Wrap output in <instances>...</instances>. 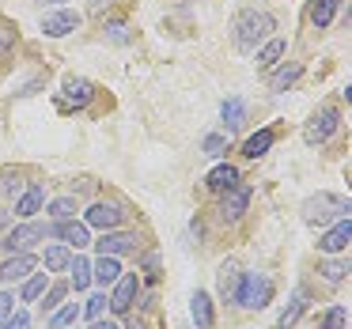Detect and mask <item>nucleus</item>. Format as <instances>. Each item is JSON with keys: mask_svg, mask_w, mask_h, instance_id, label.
<instances>
[{"mask_svg": "<svg viewBox=\"0 0 352 329\" xmlns=\"http://www.w3.org/2000/svg\"><path fill=\"white\" fill-rule=\"evenodd\" d=\"M239 280H243V269H239L235 261H223V265H220V273H216V288H220V295H223V299H231V303H235Z\"/></svg>", "mask_w": 352, "mask_h": 329, "instance_id": "14", "label": "nucleus"}, {"mask_svg": "<svg viewBox=\"0 0 352 329\" xmlns=\"http://www.w3.org/2000/svg\"><path fill=\"white\" fill-rule=\"evenodd\" d=\"M80 314H84V310H80L76 303H65V306H57V310L50 314V329H65V326H72V321H76Z\"/></svg>", "mask_w": 352, "mask_h": 329, "instance_id": "24", "label": "nucleus"}, {"mask_svg": "<svg viewBox=\"0 0 352 329\" xmlns=\"http://www.w3.org/2000/svg\"><path fill=\"white\" fill-rule=\"evenodd\" d=\"M190 314H193V326L197 329H212V299L205 295V291H197V295L190 299Z\"/></svg>", "mask_w": 352, "mask_h": 329, "instance_id": "17", "label": "nucleus"}, {"mask_svg": "<svg viewBox=\"0 0 352 329\" xmlns=\"http://www.w3.org/2000/svg\"><path fill=\"white\" fill-rule=\"evenodd\" d=\"M46 235H50V227H42V223H23V227H16V231H12V235H8V242H4V246H8L12 253H27L34 242H42Z\"/></svg>", "mask_w": 352, "mask_h": 329, "instance_id": "5", "label": "nucleus"}, {"mask_svg": "<svg viewBox=\"0 0 352 329\" xmlns=\"http://www.w3.org/2000/svg\"><path fill=\"white\" fill-rule=\"evenodd\" d=\"M50 235L65 238L69 246H76V250H84V246H91V235H87V223H72V220H57L54 227H50Z\"/></svg>", "mask_w": 352, "mask_h": 329, "instance_id": "9", "label": "nucleus"}, {"mask_svg": "<svg viewBox=\"0 0 352 329\" xmlns=\"http://www.w3.org/2000/svg\"><path fill=\"white\" fill-rule=\"evenodd\" d=\"M284 54H288V42H284V38H269L265 46L258 49V69H273Z\"/></svg>", "mask_w": 352, "mask_h": 329, "instance_id": "20", "label": "nucleus"}, {"mask_svg": "<svg viewBox=\"0 0 352 329\" xmlns=\"http://www.w3.org/2000/svg\"><path fill=\"white\" fill-rule=\"evenodd\" d=\"M303 310H307V291L299 288L296 295H292V306H288V310L280 314V329H292V326H296V318H299V314H303Z\"/></svg>", "mask_w": 352, "mask_h": 329, "instance_id": "25", "label": "nucleus"}, {"mask_svg": "<svg viewBox=\"0 0 352 329\" xmlns=\"http://www.w3.org/2000/svg\"><path fill=\"white\" fill-rule=\"evenodd\" d=\"M118 276H122V265H118V258H107V253H99V261L91 265V280H99L102 288L107 284H114Z\"/></svg>", "mask_w": 352, "mask_h": 329, "instance_id": "18", "label": "nucleus"}, {"mask_svg": "<svg viewBox=\"0 0 352 329\" xmlns=\"http://www.w3.org/2000/svg\"><path fill=\"white\" fill-rule=\"evenodd\" d=\"M0 329H31V314H27V310H12L8 318L0 321Z\"/></svg>", "mask_w": 352, "mask_h": 329, "instance_id": "32", "label": "nucleus"}, {"mask_svg": "<svg viewBox=\"0 0 352 329\" xmlns=\"http://www.w3.org/2000/svg\"><path fill=\"white\" fill-rule=\"evenodd\" d=\"M34 265H38V261H34L31 253H16V258H8L4 265H0V280H4V284H12V280H27V276L34 273Z\"/></svg>", "mask_w": 352, "mask_h": 329, "instance_id": "12", "label": "nucleus"}, {"mask_svg": "<svg viewBox=\"0 0 352 329\" xmlns=\"http://www.w3.org/2000/svg\"><path fill=\"white\" fill-rule=\"evenodd\" d=\"M65 291H69L65 284H57V288L42 291V295H46V303H42V306H46V310H57V306H61V299H65Z\"/></svg>", "mask_w": 352, "mask_h": 329, "instance_id": "37", "label": "nucleus"}, {"mask_svg": "<svg viewBox=\"0 0 352 329\" xmlns=\"http://www.w3.org/2000/svg\"><path fill=\"white\" fill-rule=\"evenodd\" d=\"M303 220L311 223V227H326V223H337V220H349L352 205L349 197H341V193H314V197L303 201Z\"/></svg>", "mask_w": 352, "mask_h": 329, "instance_id": "1", "label": "nucleus"}, {"mask_svg": "<svg viewBox=\"0 0 352 329\" xmlns=\"http://www.w3.org/2000/svg\"><path fill=\"white\" fill-rule=\"evenodd\" d=\"M12 190H19V182H8V178H4V182H0V193H12Z\"/></svg>", "mask_w": 352, "mask_h": 329, "instance_id": "40", "label": "nucleus"}, {"mask_svg": "<svg viewBox=\"0 0 352 329\" xmlns=\"http://www.w3.org/2000/svg\"><path fill=\"white\" fill-rule=\"evenodd\" d=\"M220 114H223V122H228V129H239V125H243V117H246V106L239 99H228Z\"/></svg>", "mask_w": 352, "mask_h": 329, "instance_id": "27", "label": "nucleus"}, {"mask_svg": "<svg viewBox=\"0 0 352 329\" xmlns=\"http://www.w3.org/2000/svg\"><path fill=\"white\" fill-rule=\"evenodd\" d=\"M50 216H54V220H72V216H76V201L72 197L54 201V205H50Z\"/></svg>", "mask_w": 352, "mask_h": 329, "instance_id": "29", "label": "nucleus"}, {"mask_svg": "<svg viewBox=\"0 0 352 329\" xmlns=\"http://www.w3.org/2000/svg\"><path fill=\"white\" fill-rule=\"evenodd\" d=\"M46 273H34V276H27V284H23V291H19V299H23V303H34V299L42 295V291H46Z\"/></svg>", "mask_w": 352, "mask_h": 329, "instance_id": "26", "label": "nucleus"}, {"mask_svg": "<svg viewBox=\"0 0 352 329\" xmlns=\"http://www.w3.org/2000/svg\"><path fill=\"white\" fill-rule=\"evenodd\" d=\"M273 140H276V133H273V129H261V133H254V137L243 144V155H246V159H258V155H265L269 148H273Z\"/></svg>", "mask_w": 352, "mask_h": 329, "instance_id": "21", "label": "nucleus"}, {"mask_svg": "<svg viewBox=\"0 0 352 329\" xmlns=\"http://www.w3.org/2000/svg\"><path fill=\"white\" fill-rule=\"evenodd\" d=\"M137 291H140L137 276H118V280H114V295L107 299L110 310H114V314H125V310L133 306V299H137Z\"/></svg>", "mask_w": 352, "mask_h": 329, "instance_id": "8", "label": "nucleus"}, {"mask_svg": "<svg viewBox=\"0 0 352 329\" xmlns=\"http://www.w3.org/2000/svg\"><path fill=\"white\" fill-rule=\"evenodd\" d=\"M95 250L107 253V258L129 253V250H137V235H133V231H102V238L95 242Z\"/></svg>", "mask_w": 352, "mask_h": 329, "instance_id": "6", "label": "nucleus"}, {"mask_svg": "<svg viewBox=\"0 0 352 329\" xmlns=\"http://www.w3.org/2000/svg\"><path fill=\"white\" fill-rule=\"evenodd\" d=\"M76 27H80L76 12H57V16L42 19V34H46V38H65V34H72Z\"/></svg>", "mask_w": 352, "mask_h": 329, "instance_id": "11", "label": "nucleus"}, {"mask_svg": "<svg viewBox=\"0 0 352 329\" xmlns=\"http://www.w3.org/2000/svg\"><path fill=\"white\" fill-rule=\"evenodd\" d=\"M269 299H273V280L261 276V273H243L239 291H235V303L246 306V310H261V306H269Z\"/></svg>", "mask_w": 352, "mask_h": 329, "instance_id": "3", "label": "nucleus"}, {"mask_svg": "<svg viewBox=\"0 0 352 329\" xmlns=\"http://www.w3.org/2000/svg\"><path fill=\"white\" fill-rule=\"evenodd\" d=\"M273 16H265V12H243V16L235 19V46L243 49V54H250V49H258L261 38H269V31H273Z\"/></svg>", "mask_w": 352, "mask_h": 329, "instance_id": "2", "label": "nucleus"}, {"mask_svg": "<svg viewBox=\"0 0 352 329\" xmlns=\"http://www.w3.org/2000/svg\"><path fill=\"white\" fill-rule=\"evenodd\" d=\"M91 4H95V8H102V4H110V0H91Z\"/></svg>", "mask_w": 352, "mask_h": 329, "instance_id": "41", "label": "nucleus"}, {"mask_svg": "<svg viewBox=\"0 0 352 329\" xmlns=\"http://www.w3.org/2000/svg\"><path fill=\"white\" fill-rule=\"evenodd\" d=\"M344 321H349V310H344L341 303L329 306V314H326V329H344Z\"/></svg>", "mask_w": 352, "mask_h": 329, "instance_id": "33", "label": "nucleus"}, {"mask_svg": "<svg viewBox=\"0 0 352 329\" xmlns=\"http://www.w3.org/2000/svg\"><path fill=\"white\" fill-rule=\"evenodd\" d=\"M65 99H69L72 106H87V102L95 99V87H91V80L69 76V80H65Z\"/></svg>", "mask_w": 352, "mask_h": 329, "instance_id": "15", "label": "nucleus"}, {"mask_svg": "<svg viewBox=\"0 0 352 329\" xmlns=\"http://www.w3.org/2000/svg\"><path fill=\"white\" fill-rule=\"evenodd\" d=\"M337 125H341V110H337V106H326V110H318V114L307 122L303 140H307V144H326V140L337 133Z\"/></svg>", "mask_w": 352, "mask_h": 329, "instance_id": "4", "label": "nucleus"}, {"mask_svg": "<svg viewBox=\"0 0 352 329\" xmlns=\"http://www.w3.org/2000/svg\"><path fill=\"white\" fill-rule=\"evenodd\" d=\"M84 220H87V227L114 231L118 223H122V208H118V205H110V201H99V205H91V208L84 212Z\"/></svg>", "mask_w": 352, "mask_h": 329, "instance_id": "7", "label": "nucleus"}, {"mask_svg": "<svg viewBox=\"0 0 352 329\" xmlns=\"http://www.w3.org/2000/svg\"><path fill=\"white\" fill-rule=\"evenodd\" d=\"M102 310H107V295H91V299H87V306H84V314H87V318H102Z\"/></svg>", "mask_w": 352, "mask_h": 329, "instance_id": "36", "label": "nucleus"}, {"mask_svg": "<svg viewBox=\"0 0 352 329\" xmlns=\"http://www.w3.org/2000/svg\"><path fill=\"white\" fill-rule=\"evenodd\" d=\"M69 273H72V288H76V291H84L87 284H91V261H87V258L69 261Z\"/></svg>", "mask_w": 352, "mask_h": 329, "instance_id": "23", "label": "nucleus"}, {"mask_svg": "<svg viewBox=\"0 0 352 329\" xmlns=\"http://www.w3.org/2000/svg\"><path fill=\"white\" fill-rule=\"evenodd\" d=\"M349 242H352V220H337V227L322 235L318 250H326V253H341Z\"/></svg>", "mask_w": 352, "mask_h": 329, "instance_id": "13", "label": "nucleus"}, {"mask_svg": "<svg viewBox=\"0 0 352 329\" xmlns=\"http://www.w3.org/2000/svg\"><path fill=\"white\" fill-rule=\"evenodd\" d=\"M12 46H16V27H12V23H0V57L12 54Z\"/></svg>", "mask_w": 352, "mask_h": 329, "instance_id": "34", "label": "nucleus"}, {"mask_svg": "<svg viewBox=\"0 0 352 329\" xmlns=\"http://www.w3.org/2000/svg\"><path fill=\"white\" fill-rule=\"evenodd\" d=\"M69 250H65V246H50L46 250V269L50 273H65V269H69Z\"/></svg>", "mask_w": 352, "mask_h": 329, "instance_id": "28", "label": "nucleus"}, {"mask_svg": "<svg viewBox=\"0 0 352 329\" xmlns=\"http://www.w3.org/2000/svg\"><path fill=\"white\" fill-rule=\"evenodd\" d=\"M205 185H208V190H216V193H223V190H231V185H239V170L231 167V163H220V167L208 170Z\"/></svg>", "mask_w": 352, "mask_h": 329, "instance_id": "16", "label": "nucleus"}, {"mask_svg": "<svg viewBox=\"0 0 352 329\" xmlns=\"http://www.w3.org/2000/svg\"><path fill=\"white\" fill-rule=\"evenodd\" d=\"M333 12H337V0H314L311 4V23L322 31V27L333 23Z\"/></svg>", "mask_w": 352, "mask_h": 329, "instance_id": "22", "label": "nucleus"}, {"mask_svg": "<svg viewBox=\"0 0 352 329\" xmlns=\"http://www.w3.org/2000/svg\"><path fill=\"white\" fill-rule=\"evenodd\" d=\"M91 329H118V326H114V321H102V318H95V321H91Z\"/></svg>", "mask_w": 352, "mask_h": 329, "instance_id": "39", "label": "nucleus"}, {"mask_svg": "<svg viewBox=\"0 0 352 329\" xmlns=\"http://www.w3.org/2000/svg\"><path fill=\"white\" fill-rule=\"evenodd\" d=\"M296 80H299V65H292V69H280V72L273 76V91H288Z\"/></svg>", "mask_w": 352, "mask_h": 329, "instance_id": "30", "label": "nucleus"}, {"mask_svg": "<svg viewBox=\"0 0 352 329\" xmlns=\"http://www.w3.org/2000/svg\"><path fill=\"white\" fill-rule=\"evenodd\" d=\"M246 205H250V190H246V185H231V190H223L220 216L223 220H239V216L246 212Z\"/></svg>", "mask_w": 352, "mask_h": 329, "instance_id": "10", "label": "nucleus"}, {"mask_svg": "<svg viewBox=\"0 0 352 329\" xmlns=\"http://www.w3.org/2000/svg\"><path fill=\"white\" fill-rule=\"evenodd\" d=\"M38 4H61V0H38Z\"/></svg>", "mask_w": 352, "mask_h": 329, "instance_id": "42", "label": "nucleus"}, {"mask_svg": "<svg viewBox=\"0 0 352 329\" xmlns=\"http://www.w3.org/2000/svg\"><path fill=\"white\" fill-rule=\"evenodd\" d=\"M223 148H228V140L220 137V133H212V137H205V155H212V159H220Z\"/></svg>", "mask_w": 352, "mask_h": 329, "instance_id": "35", "label": "nucleus"}, {"mask_svg": "<svg viewBox=\"0 0 352 329\" xmlns=\"http://www.w3.org/2000/svg\"><path fill=\"white\" fill-rule=\"evenodd\" d=\"M42 201H46V193H42V185H27V193L19 197L16 212L23 216V220H31L34 212H42Z\"/></svg>", "mask_w": 352, "mask_h": 329, "instance_id": "19", "label": "nucleus"}, {"mask_svg": "<svg viewBox=\"0 0 352 329\" xmlns=\"http://www.w3.org/2000/svg\"><path fill=\"white\" fill-rule=\"evenodd\" d=\"M318 273L326 276L329 284H341V280H344V273H349V265H341V261H326V265H322Z\"/></svg>", "mask_w": 352, "mask_h": 329, "instance_id": "31", "label": "nucleus"}, {"mask_svg": "<svg viewBox=\"0 0 352 329\" xmlns=\"http://www.w3.org/2000/svg\"><path fill=\"white\" fill-rule=\"evenodd\" d=\"M12 310H16V295H12V291H0V321L8 318Z\"/></svg>", "mask_w": 352, "mask_h": 329, "instance_id": "38", "label": "nucleus"}]
</instances>
